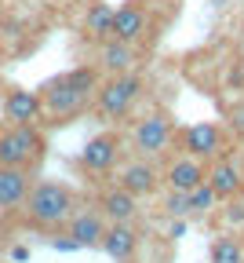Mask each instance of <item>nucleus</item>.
Returning a JSON list of instances; mask_svg holds the SVG:
<instances>
[{"label": "nucleus", "instance_id": "f257e3e1", "mask_svg": "<svg viewBox=\"0 0 244 263\" xmlns=\"http://www.w3.org/2000/svg\"><path fill=\"white\" fill-rule=\"evenodd\" d=\"M98 84H102V73L95 70L91 62L48 77L37 88L40 91V106H44V124H69V121L91 114Z\"/></svg>", "mask_w": 244, "mask_h": 263}, {"label": "nucleus", "instance_id": "f03ea898", "mask_svg": "<svg viewBox=\"0 0 244 263\" xmlns=\"http://www.w3.org/2000/svg\"><path fill=\"white\" fill-rule=\"evenodd\" d=\"M77 205V190L66 186L58 179H40L29 186V197L22 205V216L33 230H44V234H55V230H66L69 216H73Z\"/></svg>", "mask_w": 244, "mask_h": 263}, {"label": "nucleus", "instance_id": "7ed1b4c3", "mask_svg": "<svg viewBox=\"0 0 244 263\" xmlns=\"http://www.w3.org/2000/svg\"><path fill=\"white\" fill-rule=\"evenodd\" d=\"M143 91H146V81L138 70L102 77V84L95 91V103H91V114L98 121H124L135 110V103L143 99Z\"/></svg>", "mask_w": 244, "mask_h": 263}, {"label": "nucleus", "instance_id": "20e7f679", "mask_svg": "<svg viewBox=\"0 0 244 263\" xmlns=\"http://www.w3.org/2000/svg\"><path fill=\"white\" fill-rule=\"evenodd\" d=\"M128 143H131V154L135 157L164 161L171 150H175V143H179V124H175V117L164 114V110H150L146 117H138L131 124Z\"/></svg>", "mask_w": 244, "mask_h": 263}, {"label": "nucleus", "instance_id": "39448f33", "mask_svg": "<svg viewBox=\"0 0 244 263\" xmlns=\"http://www.w3.org/2000/svg\"><path fill=\"white\" fill-rule=\"evenodd\" d=\"M48 139L37 124H8L0 132V168H37L44 161Z\"/></svg>", "mask_w": 244, "mask_h": 263}, {"label": "nucleus", "instance_id": "423d86ee", "mask_svg": "<svg viewBox=\"0 0 244 263\" xmlns=\"http://www.w3.org/2000/svg\"><path fill=\"white\" fill-rule=\"evenodd\" d=\"M175 150H186V154L200 157L204 164L215 161V157H226V154H230V128L219 124V121L186 124V128H179V143H175Z\"/></svg>", "mask_w": 244, "mask_h": 263}, {"label": "nucleus", "instance_id": "0eeeda50", "mask_svg": "<svg viewBox=\"0 0 244 263\" xmlns=\"http://www.w3.org/2000/svg\"><path fill=\"white\" fill-rule=\"evenodd\" d=\"M124 161V139L117 136V132H98L95 139L84 143L77 164L88 172V176H98V179H110Z\"/></svg>", "mask_w": 244, "mask_h": 263}, {"label": "nucleus", "instance_id": "6e6552de", "mask_svg": "<svg viewBox=\"0 0 244 263\" xmlns=\"http://www.w3.org/2000/svg\"><path fill=\"white\" fill-rule=\"evenodd\" d=\"M153 26V11L146 0H124V4L113 8V29L110 37L113 41H124V44H143L146 33Z\"/></svg>", "mask_w": 244, "mask_h": 263}, {"label": "nucleus", "instance_id": "1a4fd4ad", "mask_svg": "<svg viewBox=\"0 0 244 263\" xmlns=\"http://www.w3.org/2000/svg\"><path fill=\"white\" fill-rule=\"evenodd\" d=\"M113 179L128 190V194H135L138 201L143 197H153L157 190H160V161H150V157H128V161H120V168L113 172Z\"/></svg>", "mask_w": 244, "mask_h": 263}, {"label": "nucleus", "instance_id": "9d476101", "mask_svg": "<svg viewBox=\"0 0 244 263\" xmlns=\"http://www.w3.org/2000/svg\"><path fill=\"white\" fill-rule=\"evenodd\" d=\"M160 179H164L168 190H182V194H190V190H197V186L208 179V164H204L200 157L186 154V150H171V154L164 157Z\"/></svg>", "mask_w": 244, "mask_h": 263}, {"label": "nucleus", "instance_id": "9b49d317", "mask_svg": "<svg viewBox=\"0 0 244 263\" xmlns=\"http://www.w3.org/2000/svg\"><path fill=\"white\" fill-rule=\"evenodd\" d=\"M138 44H124V41H113V37H106V41H98L95 44V70L102 73V77H113V73H128V70H138Z\"/></svg>", "mask_w": 244, "mask_h": 263}, {"label": "nucleus", "instance_id": "f8f14e48", "mask_svg": "<svg viewBox=\"0 0 244 263\" xmlns=\"http://www.w3.org/2000/svg\"><path fill=\"white\" fill-rule=\"evenodd\" d=\"M0 114L8 124H40L44 121V106H40V91L29 88H8L0 99Z\"/></svg>", "mask_w": 244, "mask_h": 263}, {"label": "nucleus", "instance_id": "ddd939ff", "mask_svg": "<svg viewBox=\"0 0 244 263\" xmlns=\"http://www.w3.org/2000/svg\"><path fill=\"white\" fill-rule=\"evenodd\" d=\"M95 209L106 216V223H135V219H138V197L128 194V190L113 179V183H106V186L98 190Z\"/></svg>", "mask_w": 244, "mask_h": 263}, {"label": "nucleus", "instance_id": "4468645a", "mask_svg": "<svg viewBox=\"0 0 244 263\" xmlns=\"http://www.w3.org/2000/svg\"><path fill=\"white\" fill-rule=\"evenodd\" d=\"M102 234H106V216L95 205L91 209H77L66 223V238H73L77 249H102Z\"/></svg>", "mask_w": 244, "mask_h": 263}, {"label": "nucleus", "instance_id": "2eb2a0df", "mask_svg": "<svg viewBox=\"0 0 244 263\" xmlns=\"http://www.w3.org/2000/svg\"><path fill=\"white\" fill-rule=\"evenodd\" d=\"M208 186L215 190L219 201H233V197L244 194V176L237 168V161L226 154V157H215V161H208Z\"/></svg>", "mask_w": 244, "mask_h": 263}, {"label": "nucleus", "instance_id": "dca6fc26", "mask_svg": "<svg viewBox=\"0 0 244 263\" xmlns=\"http://www.w3.org/2000/svg\"><path fill=\"white\" fill-rule=\"evenodd\" d=\"M138 230L135 223H106V234H102V252H106L113 263H128L138 252Z\"/></svg>", "mask_w": 244, "mask_h": 263}, {"label": "nucleus", "instance_id": "f3484780", "mask_svg": "<svg viewBox=\"0 0 244 263\" xmlns=\"http://www.w3.org/2000/svg\"><path fill=\"white\" fill-rule=\"evenodd\" d=\"M33 172L29 168H0V212H18L29 197Z\"/></svg>", "mask_w": 244, "mask_h": 263}, {"label": "nucleus", "instance_id": "a211bd4d", "mask_svg": "<svg viewBox=\"0 0 244 263\" xmlns=\"http://www.w3.org/2000/svg\"><path fill=\"white\" fill-rule=\"evenodd\" d=\"M113 29V4H106V0H91V4L84 8V18H80V33L88 44H98L106 41Z\"/></svg>", "mask_w": 244, "mask_h": 263}, {"label": "nucleus", "instance_id": "6ab92c4d", "mask_svg": "<svg viewBox=\"0 0 244 263\" xmlns=\"http://www.w3.org/2000/svg\"><path fill=\"white\" fill-rule=\"evenodd\" d=\"M208 259L212 263H244V241L233 230H222V234H215L212 245H208Z\"/></svg>", "mask_w": 244, "mask_h": 263}, {"label": "nucleus", "instance_id": "aec40b11", "mask_svg": "<svg viewBox=\"0 0 244 263\" xmlns=\"http://www.w3.org/2000/svg\"><path fill=\"white\" fill-rule=\"evenodd\" d=\"M215 201H219V197H215V190L212 186H208V183H200L197 190H190V219L197 216H208V212H212L215 209Z\"/></svg>", "mask_w": 244, "mask_h": 263}, {"label": "nucleus", "instance_id": "412c9836", "mask_svg": "<svg viewBox=\"0 0 244 263\" xmlns=\"http://www.w3.org/2000/svg\"><path fill=\"white\" fill-rule=\"evenodd\" d=\"M164 216H171V219H190V194H182V190H164Z\"/></svg>", "mask_w": 244, "mask_h": 263}, {"label": "nucleus", "instance_id": "4be33fe9", "mask_svg": "<svg viewBox=\"0 0 244 263\" xmlns=\"http://www.w3.org/2000/svg\"><path fill=\"white\" fill-rule=\"evenodd\" d=\"M226 128H230V136H244V103L230 110V124Z\"/></svg>", "mask_w": 244, "mask_h": 263}]
</instances>
